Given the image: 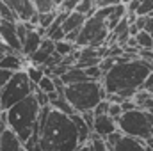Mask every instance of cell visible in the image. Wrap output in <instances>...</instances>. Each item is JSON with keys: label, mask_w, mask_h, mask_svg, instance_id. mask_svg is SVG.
<instances>
[{"label": "cell", "mask_w": 153, "mask_h": 151, "mask_svg": "<svg viewBox=\"0 0 153 151\" xmlns=\"http://www.w3.org/2000/svg\"><path fill=\"white\" fill-rule=\"evenodd\" d=\"M150 34H152V38H153V30H152V32H150Z\"/></svg>", "instance_id": "45"}, {"label": "cell", "mask_w": 153, "mask_h": 151, "mask_svg": "<svg viewBox=\"0 0 153 151\" xmlns=\"http://www.w3.org/2000/svg\"><path fill=\"white\" fill-rule=\"evenodd\" d=\"M25 73H27L29 80H30L34 85H38L39 82H41V80L46 76V75H45V70H43V68H38V66H30V64L25 68Z\"/></svg>", "instance_id": "23"}, {"label": "cell", "mask_w": 153, "mask_h": 151, "mask_svg": "<svg viewBox=\"0 0 153 151\" xmlns=\"http://www.w3.org/2000/svg\"><path fill=\"white\" fill-rule=\"evenodd\" d=\"M153 98V94H150L148 91H144V89H141V91H137V94L134 96V101H135V105H137V109H144V105L150 101Z\"/></svg>", "instance_id": "26"}, {"label": "cell", "mask_w": 153, "mask_h": 151, "mask_svg": "<svg viewBox=\"0 0 153 151\" xmlns=\"http://www.w3.org/2000/svg\"><path fill=\"white\" fill-rule=\"evenodd\" d=\"M27 66H29V62L22 53H7V55H4V59L0 62V68L5 71H11V73L25 71Z\"/></svg>", "instance_id": "11"}, {"label": "cell", "mask_w": 153, "mask_h": 151, "mask_svg": "<svg viewBox=\"0 0 153 151\" xmlns=\"http://www.w3.org/2000/svg\"><path fill=\"white\" fill-rule=\"evenodd\" d=\"M150 112H152V114H153V110H150Z\"/></svg>", "instance_id": "46"}, {"label": "cell", "mask_w": 153, "mask_h": 151, "mask_svg": "<svg viewBox=\"0 0 153 151\" xmlns=\"http://www.w3.org/2000/svg\"><path fill=\"white\" fill-rule=\"evenodd\" d=\"M34 96H36V100H38V103H39V107H41V109H45V107H50V100H48V96H46L45 93L36 91V93H34Z\"/></svg>", "instance_id": "32"}, {"label": "cell", "mask_w": 153, "mask_h": 151, "mask_svg": "<svg viewBox=\"0 0 153 151\" xmlns=\"http://www.w3.org/2000/svg\"><path fill=\"white\" fill-rule=\"evenodd\" d=\"M109 109H111V101L105 100V101H102V103L93 110V114H94L96 117H100V115H107V114H109Z\"/></svg>", "instance_id": "29"}, {"label": "cell", "mask_w": 153, "mask_h": 151, "mask_svg": "<svg viewBox=\"0 0 153 151\" xmlns=\"http://www.w3.org/2000/svg\"><path fill=\"white\" fill-rule=\"evenodd\" d=\"M0 151H2V132H0Z\"/></svg>", "instance_id": "43"}, {"label": "cell", "mask_w": 153, "mask_h": 151, "mask_svg": "<svg viewBox=\"0 0 153 151\" xmlns=\"http://www.w3.org/2000/svg\"><path fill=\"white\" fill-rule=\"evenodd\" d=\"M135 41H137L139 50H153V38H152L150 32L141 30V32L135 36Z\"/></svg>", "instance_id": "22"}, {"label": "cell", "mask_w": 153, "mask_h": 151, "mask_svg": "<svg viewBox=\"0 0 153 151\" xmlns=\"http://www.w3.org/2000/svg\"><path fill=\"white\" fill-rule=\"evenodd\" d=\"M121 109H123V112H134V110H137V105H135V101L134 100H125L123 103H121Z\"/></svg>", "instance_id": "35"}, {"label": "cell", "mask_w": 153, "mask_h": 151, "mask_svg": "<svg viewBox=\"0 0 153 151\" xmlns=\"http://www.w3.org/2000/svg\"><path fill=\"white\" fill-rule=\"evenodd\" d=\"M85 21H87V18H85L84 14L71 13V14H68L66 21H64V25H62V30H64L66 34L75 32V30H82V27L85 25Z\"/></svg>", "instance_id": "16"}, {"label": "cell", "mask_w": 153, "mask_h": 151, "mask_svg": "<svg viewBox=\"0 0 153 151\" xmlns=\"http://www.w3.org/2000/svg\"><path fill=\"white\" fill-rule=\"evenodd\" d=\"M64 98L71 103V107L78 114L93 112L102 101L107 100V93L102 85V82H82L75 85H66Z\"/></svg>", "instance_id": "4"}, {"label": "cell", "mask_w": 153, "mask_h": 151, "mask_svg": "<svg viewBox=\"0 0 153 151\" xmlns=\"http://www.w3.org/2000/svg\"><path fill=\"white\" fill-rule=\"evenodd\" d=\"M114 66H116V59H112V57H103L100 61V70L103 71V75H107L109 71H112Z\"/></svg>", "instance_id": "28"}, {"label": "cell", "mask_w": 153, "mask_h": 151, "mask_svg": "<svg viewBox=\"0 0 153 151\" xmlns=\"http://www.w3.org/2000/svg\"><path fill=\"white\" fill-rule=\"evenodd\" d=\"M43 39H45V38H41V36H39L38 30H30V32H29V36H27V39L22 43V55H23L25 59H29L30 55H34L39 48H41Z\"/></svg>", "instance_id": "12"}, {"label": "cell", "mask_w": 153, "mask_h": 151, "mask_svg": "<svg viewBox=\"0 0 153 151\" xmlns=\"http://www.w3.org/2000/svg\"><path fill=\"white\" fill-rule=\"evenodd\" d=\"M117 128L123 135L139 139V141H148L153 135L152 132V124H150V114L146 110H134V112H126L123 114L117 119Z\"/></svg>", "instance_id": "7"}, {"label": "cell", "mask_w": 153, "mask_h": 151, "mask_svg": "<svg viewBox=\"0 0 153 151\" xmlns=\"http://www.w3.org/2000/svg\"><path fill=\"white\" fill-rule=\"evenodd\" d=\"M59 4L61 2H52V0H36L34 5H36V11L39 14H48V13H53L59 9Z\"/></svg>", "instance_id": "20"}, {"label": "cell", "mask_w": 153, "mask_h": 151, "mask_svg": "<svg viewBox=\"0 0 153 151\" xmlns=\"http://www.w3.org/2000/svg\"><path fill=\"white\" fill-rule=\"evenodd\" d=\"M2 151H23V144L13 130L2 132Z\"/></svg>", "instance_id": "14"}, {"label": "cell", "mask_w": 153, "mask_h": 151, "mask_svg": "<svg viewBox=\"0 0 153 151\" xmlns=\"http://www.w3.org/2000/svg\"><path fill=\"white\" fill-rule=\"evenodd\" d=\"M0 52H2L4 55H7V53H16V52H13V50H11V48H9L2 39H0Z\"/></svg>", "instance_id": "39"}, {"label": "cell", "mask_w": 153, "mask_h": 151, "mask_svg": "<svg viewBox=\"0 0 153 151\" xmlns=\"http://www.w3.org/2000/svg\"><path fill=\"white\" fill-rule=\"evenodd\" d=\"M71 121L75 123L76 132H78V144H80V146H85V144H89V139H91V133H93V130L87 126V123L84 121L82 114H73V115H71Z\"/></svg>", "instance_id": "13"}, {"label": "cell", "mask_w": 153, "mask_h": 151, "mask_svg": "<svg viewBox=\"0 0 153 151\" xmlns=\"http://www.w3.org/2000/svg\"><path fill=\"white\" fill-rule=\"evenodd\" d=\"M123 109H121V105H119V103H111V109H109V115H111V117H112V119H116V121H117V119H119V117H121V115H123Z\"/></svg>", "instance_id": "31"}, {"label": "cell", "mask_w": 153, "mask_h": 151, "mask_svg": "<svg viewBox=\"0 0 153 151\" xmlns=\"http://www.w3.org/2000/svg\"><path fill=\"white\" fill-rule=\"evenodd\" d=\"M114 151H146V144L143 141H139V139L123 135V139L114 148Z\"/></svg>", "instance_id": "15"}, {"label": "cell", "mask_w": 153, "mask_h": 151, "mask_svg": "<svg viewBox=\"0 0 153 151\" xmlns=\"http://www.w3.org/2000/svg\"><path fill=\"white\" fill-rule=\"evenodd\" d=\"M38 91L45 93V94H52V93H55L57 87H55V84H53V78H52V76H45V78L38 84Z\"/></svg>", "instance_id": "25"}, {"label": "cell", "mask_w": 153, "mask_h": 151, "mask_svg": "<svg viewBox=\"0 0 153 151\" xmlns=\"http://www.w3.org/2000/svg\"><path fill=\"white\" fill-rule=\"evenodd\" d=\"M2 59H4V53H2V52H0V62H2Z\"/></svg>", "instance_id": "44"}, {"label": "cell", "mask_w": 153, "mask_h": 151, "mask_svg": "<svg viewBox=\"0 0 153 151\" xmlns=\"http://www.w3.org/2000/svg\"><path fill=\"white\" fill-rule=\"evenodd\" d=\"M0 21H2V18H0Z\"/></svg>", "instance_id": "47"}, {"label": "cell", "mask_w": 153, "mask_h": 151, "mask_svg": "<svg viewBox=\"0 0 153 151\" xmlns=\"http://www.w3.org/2000/svg\"><path fill=\"white\" fill-rule=\"evenodd\" d=\"M153 73V64L144 59H134L130 62L116 64L114 70L103 76L102 85L109 94H117L123 101L134 100L137 91L143 89L146 78Z\"/></svg>", "instance_id": "1"}, {"label": "cell", "mask_w": 153, "mask_h": 151, "mask_svg": "<svg viewBox=\"0 0 153 151\" xmlns=\"http://www.w3.org/2000/svg\"><path fill=\"white\" fill-rule=\"evenodd\" d=\"M146 23H148V18H146V16H137L135 27H137L139 30H146Z\"/></svg>", "instance_id": "37"}, {"label": "cell", "mask_w": 153, "mask_h": 151, "mask_svg": "<svg viewBox=\"0 0 153 151\" xmlns=\"http://www.w3.org/2000/svg\"><path fill=\"white\" fill-rule=\"evenodd\" d=\"M0 18H2L4 21L20 23V21H18V18H16V14H14V11L7 5V2H0Z\"/></svg>", "instance_id": "24"}, {"label": "cell", "mask_w": 153, "mask_h": 151, "mask_svg": "<svg viewBox=\"0 0 153 151\" xmlns=\"http://www.w3.org/2000/svg\"><path fill=\"white\" fill-rule=\"evenodd\" d=\"M41 151H76L78 144V132L75 123L70 115L57 112L52 109L45 126L41 128L39 137Z\"/></svg>", "instance_id": "2"}, {"label": "cell", "mask_w": 153, "mask_h": 151, "mask_svg": "<svg viewBox=\"0 0 153 151\" xmlns=\"http://www.w3.org/2000/svg\"><path fill=\"white\" fill-rule=\"evenodd\" d=\"M76 50H78V46L76 44H71V43H68V41H61V43H55V52L64 59V57H70V55H73Z\"/></svg>", "instance_id": "21"}, {"label": "cell", "mask_w": 153, "mask_h": 151, "mask_svg": "<svg viewBox=\"0 0 153 151\" xmlns=\"http://www.w3.org/2000/svg\"><path fill=\"white\" fill-rule=\"evenodd\" d=\"M89 142H91V146H93V150H94V151H111V150H109V146H107V142H105V139L98 137L94 132L91 133Z\"/></svg>", "instance_id": "27"}, {"label": "cell", "mask_w": 153, "mask_h": 151, "mask_svg": "<svg viewBox=\"0 0 153 151\" xmlns=\"http://www.w3.org/2000/svg\"><path fill=\"white\" fill-rule=\"evenodd\" d=\"M125 5H126V13L137 14V11H139V7H141V0H132V2H126Z\"/></svg>", "instance_id": "34"}, {"label": "cell", "mask_w": 153, "mask_h": 151, "mask_svg": "<svg viewBox=\"0 0 153 151\" xmlns=\"http://www.w3.org/2000/svg\"><path fill=\"white\" fill-rule=\"evenodd\" d=\"M38 91V85H34L25 71H18L14 73L13 78L9 80V84L2 89V94H0V100L4 103V109L5 112L9 109H13L14 105H18L20 101L27 100L29 96H32L34 93Z\"/></svg>", "instance_id": "5"}, {"label": "cell", "mask_w": 153, "mask_h": 151, "mask_svg": "<svg viewBox=\"0 0 153 151\" xmlns=\"http://www.w3.org/2000/svg\"><path fill=\"white\" fill-rule=\"evenodd\" d=\"M0 39L16 53H22V41L18 38V23L0 21Z\"/></svg>", "instance_id": "8"}, {"label": "cell", "mask_w": 153, "mask_h": 151, "mask_svg": "<svg viewBox=\"0 0 153 151\" xmlns=\"http://www.w3.org/2000/svg\"><path fill=\"white\" fill-rule=\"evenodd\" d=\"M4 112H5V109H4V103H2V100H0V115Z\"/></svg>", "instance_id": "42"}, {"label": "cell", "mask_w": 153, "mask_h": 151, "mask_svg": "<svg viewBox=\"0 0 153 151\" xmlns=\"http://www.w3.org/2000/svg\"><path fill=\"white\" fill-rule=\"evenodd\" d=\"M96 11H98V7H96V2H93V0H82V2H78L76 9H75V13L84 14L85 18H93L96 14Z\"/></svg>", "instance_id": "19"}, {"label": "cell", "mask_w": 153, "mask_h": 151, "mask_svg": "<svg viewBox=\"0 0 153 151\" xmlns=\"http://www.w3.org/2000/svg\"><path fill=\"white\" fill-rule=\"evenodd\" d=\"M117 130H119V128H117V121L112 119L109 114H107V115H100V117L94 119L93 132H94L98 137H102V139H107L109 135H112Z\"/></svg>", "instance_id": "10"}, {"label": "cell", "mask_w": 153, "mask_h": 151, "mask_svg": "<svg viewBox=\"0 0 153 151\" xmlns=\"http://www.w3.org/2000/svg\"><path fill=\"white\" fill-rule=\"evenodd\" d=\"M39 112H41V107H39L34 94L7 110L9 130H13L18 135L22 144H27L32 139L34 128H36L38 119H39Z\"/></svg>", "instance_id": "3"}, {"label": "cell", "mask_w": 153, "mask_h": 151, "mask_svg": "<svg viewBox=\"0 0 153 151\" xmlns=\"http://www.w3.org/2000/svg\"><path fill=\"white\" fill-rule=\"evenodd\" d=\"M82 117H84V121L87 123V126L93 130V126H94V119H96V115L93 112H85V114H82Z\"/></svg>", "instance_id": "36"}, {"label": "cell", "mask_w": 153, "mask_h": 151, "mask_svg": "<svg viewBox=\"0 0 153 151\" xmlns=\"http://www.w3.org/2000/svg\"><path fill=\"white\" fill-rule=\"evenodd\" d=\"M76 4H78L76 0H71V2H61V4H59V11H61V13H68V14H70V13H75Z\"/></svg>", "instance_id": "30"}, {"label": "cell", "mask_w": 153, "mask_h": 151, "mask_svg": "<svg viewBox=\"0 0 153 151\" xmlns=\"http://www.w3.org/2000/svg\"><path fill=\"white\" fill-rule=\"evenodd\" d=\"M13 75H14V73H11V71H5V70H2V68H0V91H2V89H4V87L9 84V80L13 78Z\"/></svg>", "instance_id": "33"}, {"label": "cell", "mask_w": 153, "mask_h": 151, "mask_svg": "<svg viewBox=\"0 0 153 151\" xmlns=\"http://www.w3.org/2000/svg\"><path fill=\"white\" fill-rule=\"evenodd\" d=\"M144 144H146V148H150V150H153V135L148 139V141H144Z\"/></svg>", "instance_id": "41"}, {"label": "cell", "mask_w": 153, "mask_h": 151, "mask_svg": "<svg viewBox=\"0 0 153 151\" xmlns=\"http://www.w3.org/2000/svg\"><path fill=\"white\" fill-rule=\"evenodd\" d=\"M111 30L107 27V21L103 18H100L98 14H94L93 18H87L85 25L80 30V36L76 41L78 48H105L107 41L111 38Z\"/></svg>", "instance_id": "6"}, {"label": "cell", "mask_w": 153, "mask_h": 151, "mask_svg": "<svg viewBox=\"0 0 153 151\" xmlns=\"http://www.w3.org/2000/svg\"><path fill=\"white\" fill-rule=\"evenodd\" d=\"M61 78H62L64 85H75V84H82V82H87L89 80L87 75H85V71L80 70V68H76V66L75 68H70Z\"/></svg>", "instance_id": "17"}, {"label": "cell", "mask_w": 153, "mask_h": 151, "mask_svg": "<svg viewBox=\"0 0 153 151\" xmlns=\"http://www.w3.org/2000/svg\"><path fill=\"white\" fill-rule=\"evenodd\" d=\"M50 107H52L53 110H57V112L64 114V115H70V117H71L73 114H78V112L75 110V109L71 107V103H70V101H68V100H66L64 96H61L59 100L52 101V103H50Z\"/></svg>", "instance_id": "18"}, {"label": "cell", "mask_w": 153, "mask_h": 151, "mask_svg": "<svg viewBox=\"0 0 153 151\" xmlns=\"http://www.w3.org/2000/svg\"><path fill=\"white\" fill-rule=\"evenodd\" d=\"M143 89L144 91H148L150 94H153V73L148 78H146V82H144V85H143Z\"/></svg>", "instance_id": "38"}, {"label": "cell", "mask_w": 153, "mask_h": 151, "mask_svg": "<svg viewBox=\"0 0 153 151\" xmlns=\"http://www.w3.org/2000/svg\"><path fill=\"white\" fill-rule=\"evenodd\" d=\"M7 5L14 11L18 21L22 23H30V20L38 14L34 2H29V0H13V2H7Z\"/></svg>", "instance_id": "9"}, {"label": "cell", "mask_w": 153, "mask_h": 151, "mask_svg": "<svg viewBox=\"0 0 153 151\" xmlns=\"http://www.w3.org/2000/svg\"><path fill=\"white\" fill-rule=\"evenodd\" d=\"M76 151H94V150H93V146H91V142H89V144H85V146H80Z\"/></svg>", "instance_id": "40"}]
</instances>
